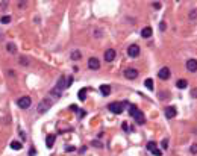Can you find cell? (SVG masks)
<instances>
[{
    "mask_svg": "<svg viewBox=\"0 0 197 156\" xmlns=\"http://www.w3.org/2000/svg\"><path fill=\"white\" fill-rule=\"evenodd\" d=\"M129 114L133 117V120L137 121V124H144L146 123V117H144V114L135 106V105H132L130 106V109H129Z\"/></svg>",
    "mask_w": 197,
    "mask_h": 156,
    "instance_id": "1",
    "label": "cell"
},
{
    "mask_svg": "<svg viewBox=\"0 0 197 156\" xmlns=\"http://www.w3.org/2000/svg\"><path fill=\"white\" fill-rule=\"evenodd\" d=\"M53 105V100L52 99H49V97H46V99H43L41 102H40V105H38V112L40 114H44L46 111H49V108Z\"/></svg>",
    "mask_w": 197,
    "mask_h": 156,
    "instance_id": "2",
    "label": "cell"
},
{
    "mask_svg": "<svg viewBox=\"0 0 197 156\" xmlns=\"http://www.w3.org/2000/svg\"><path fill=\"white\" fill-rule=\"evenodd\" d=\"M17 105H18V108H21V109H28L32 105V99L29 96H23L17 100Z\"/></svg>",
    "mask_w": 197,
    "mask_h": 156,
    "instance_id": "3",
    "label": "cell"
},
{
    "mask_svg": "<svg viewBox=\"0 0 197 156\" xmlns=\"http://www.w3.org/2000/svg\"><path fill=\"white\" fill-rule=\"evenodd\" d=\"M108 109L112 112V114H121L123 112V103L120 102H112L108 105Z\"/></svg>",
    "mask_w": 197,
    "mask_h": 156,
    "instance_id": "4",
    "label": "cell"
},
{
    "mask_svg": "<svg viewBox=\"0 0 197 156\" xmlns=\"http://www.w3.org/2000/svg\"><path fill=\"white\" fill-rule=\"evenodd\" d=\"M170 76H171V71H170L168 67H162L158 71V77H159V79H162V80H168Z\"/></svg>",
    "mask_w": 197,
    "mask_h": 156,
    "instance_id": "5",
    "label": "cell"
},
{
    "mask_svg": "<svg viewBox=\"0 0 197 156\" xmlns=\"http://www.w3.org/2000/svg\"><path fill=\"white\" fill-rule=\"evenodd\" d=\"M124 77L129 80H133L138 77V70H135V68H128V70H124Z\"/></svg>",
    "mask_w": 197,
    "mask_h": 156,
    "instance_id": "6",
    "label": "cell"
},
{
    "mask_svg": "<svg viewBox=\"0 0 197 156\" xmlns=\"http://www.w3.org/2000/svg\"><path fill=\"white\" fill-rule=\"evenodd\" d=\"M88 68L89 70H98V68H100V61L97 58H89L88 59Z\"/></svg>",
    "mask_w": 197,
    "mask_h": 156,
    "instance_id": "7",
    "label": "cell"
},
{
    "mask_svg": "<svg viewBox=\"0 0 197 156\" xmlns=\"http://www.w3.org/2000/svg\"><path fill=\"white\" fill-rule=\"evenodd\" d=\"M128 55H129L130 58H137V56L140 55V47H138L137 44L129 46V47H128Z\"/></svg>",
    "mask_w": 197,
    "mask_h": 156,
    "instance_id": "8",
    "label": "cell"
},
{
    "mask_svg": "<svg viewBox=\"0 0 197 156\" xmlns=\"http://www.w3.org/2000/svg\"><path fill=\"white\" fill-rule=\"evenodd\" d=\"M186 70L191 71V73L197 71V59H188L186 61Z\"/></svg>",
    "mask_w": 197,
    "mask_h": 156,
    "instance_id": "9",
    "label": "cell"
},
{
    "mask_svg": "<svg viewBox=\"0 0 197 156\" xmlns=\"http://www.w3.org/2000/svg\"><path fill=\"white\" fill-rule=\"evenodd\" d=\"M115 55H117V53H115L114 49H108L105 52V61H106V62H112V61L115 59Z\"/></svg>",
    "mask_w": 197,
    "mask_h": 156,
    "instance_id": "10",
    "label": "cell"
},
{
    "mask_svg": "<svg viewBox=\"0 0 197 156\" xmlns=\"http://www.w3.org/2000/svg\"><path fill=\"white\" fill-rule=\"evenodd\" d=\"M176 114H177L176 106H168V108L165 109V117H167V118H174Z\"/></svg>",
    "mask_w": 197,
    "mask_h": 156,
    "instance_id": "11",
    "label": "cell"
},
{
    "mask_svg": "<svg viewBox=\"0 0 197 156\" xmlns=\"http://www.w3.org/2000/svg\"><path fill=\"white\" fill-rule=\"evenodd\" d=\"M55 140H56V136L53 135V133H50V135L46 136V145H47V149H52V147L55 145Z\"/></svg>",
    "mask_w": 197,
    "mask_h": 156,
    "instance_id": "12",
    "label": "cell"
},
{
    "mask_svg": "<svg viewBox=\"0 0 197 156\" xmlns=\"http://www.w3.org/2000/svg\"><path fill=\"white\" fill-rule=\"evenodd\" d=\"M152 35H153V29H152L150 26H147V28H144L141 30V37L142 38H150Z\"/></svg>",
    "mask_w": 197,
    "mask_h": 156,
    "instance_id": "13",
    "label": "cell"
},
{
    "mask_svg": "<svg viewBox=\"0 0 197 156\" xmlns=\"http://www.w3.org/2000/svg\"><path fill=\"white\" fill-rule=\"evenodd\" d=\"M64 88H67V86H65V76H61L59 80H58V85H56V90L62 91Z\"/></svg>",
    "mask_w": 197,
    "mask_h": 156,
    "instance_id": "14",
    "label": "cell"
},
{
    "mask_svg": "<svg viewBox=\"0 0 197 156\" xmlns=\"http://www.w3.org/2000/svg\"><path fill=\"white\" fill-rule=\"evenodd\" d=\"M100 92H102V96H109V94H111V86L109 85H102L100 86Z\"/></svg>",
    "mask_w": 197,
    "mask_h": 156,
    "instance_id": "15",
    "label": "cell"
},
{
    "mask_svg": "<svg viewBox=\"0 0 197 156\" xmlns=\"http://www.w3.org/2000/svg\"><path fill=\"white\" fill-rule=\"evenodd\" d=\"M176 86H177L179 90H185L186 86H188V82H186L185 79H179V80L176 82Z\"/></svg>",
    "mask_w": 197,
    "mask_h": 156,
    "instance_id": "16",
    "label": "cell"
},
{
    "mask_svg": "<svg viewBox=\"0 0 197 156\" xmlns=\"http://www.w3.org/2000/svg\"><path fill=\"white\" fill-rule=\"evenodd\" d=\"M11 149H12V150H21L23 145H21L20 141H12V143H11Z\"/></svg>",
    "mask_w": 197,
    "mask_h": 156,
    "instance_id": "17",
    "label": "cell"
},
{
    "mask_svg": "<svg viewBox=\"0 0 197 156\" xmlns=\"http://www.w3.org/2000/svg\"><path fill=\"white\" fill-rule=\"evenodd\" d=\"M6 50L9 52V53H15L17 47H15V44H12V42H8V44H6Z\"/></svg>",
    "mask_w": 197,
    "mask_h": 156,
    "instance_id": "18",
    "label": "cell"
},
{
    "mask_svg": "<svg viewBox=\"0 0 197 156\" xmlns=\"http://www.w3.org/2000/svg\"><path fill=\"white\" fill-rule=\"evenodd\" d=\"M144 85H146V88H147V90L153 91V80H152V79H146Z\"/></svg>",
    "mask_w": 197,
    "mask_h": 156,
    "instance_id": "19",
    "label": "cell"
},
{
    "mask_svg": "<svg viewBox=\"0 0 197 156\" xmlns=\"http://www.w3.org/2000/svg\"><path fill=\"white\" fill-rule=\"evenodd\" d=\"M86 99V88H82V90H80L79 91V100H85Z\"/></svg>",
    "mask_w": 197,
    "mask_h": 156,
    "instance_id": "20",
    "label": "cell"
},
{
    "mask_svg": "<svg viewBox=\"0 0 197 156\" xmlns=\"http://www.w3.org/2000/svg\"><path fill=\"white\" fill-rule=\"evenodd\" d=\"M71 59H73V61H79V59H80V52H79V50L71 52Z\"/></svg>",
    "mask_w": 197,
    "mask_h": 156,
    "instance_id": "21",
    "label": "cell"
},
{
    "mask_svg": "<svg viewBox=\"0 0 197 156\" xmlns=\"http://www.w3.org/2000/svg\"><path fill=\"white\" fill-rule=\"evenodd\" d=\"M147 149H149L150 152H153V150H156V149H158V145H156V143H155V141H150V143L147 144Z\"/></svg>",
    "mask_w": 197,
    "mask_h": 156,
    "instance_id": "22",
    "label": "cell"
},
{
    "mask_svg": "<svg viewBox=\"0 0 197 156\" xmlns=\"http://www.w3.org/2000/svg\"><path fill=\"white\" fill-rule=\"evenodd\" d=\"M0 21H2V24H8V23H11V17L9 15H3L2 18H0Z\"/></svg>",
    "mask_w": 197,
    "mask_h": 156,
    "instance_id": "23",
    "label": "cell"
},
{
    "mask_svg": "<svg viewBox=\"0 0 197 156\" xmlns=\"http://www.w3.org/2000/svg\"><path fill=\"white\" fill-rule=\"evenodd\" d=\"M190 152H191L193 155H197V144H193V145L190 147Z\"/></svg>",
    "mask_w": 197,
    "mask_h": 156,
    "instance_id": "24",
    "label": "cell"
},
{
    "mask_svg": "<svg viewBox=\"0 0 197 156\" xmlns=\"http://www.w3.org/2000/svg\"><path fill=\"white\" fill-rule=\"evenodd\" d=\"M161 147L165 150V149H168V140H162V143H161Z\"/></svg>",
    "mask_w": 197,
    "mask_h": 156,
    "instance_id": "25",
    "label": "cell"
},
{
    "mask_svg": "<svg viewBox=\"0 0 197 156\" xmlns=\"http://www.w3.org/2000/svg\"><path fill=\"white\" fill-rule=\"evenodd\" d=\"M71 83H73V76H70L68 79H67V83H65V86L68 88V86H71Z\"/></svg>",
    "mask_w": 197,
    "mask_h": 156,
    "instance_id": "26",
    "label": "cell"
},
{
    "mask_svg": "<svg viewBox=\"0 0 197 156\" xmlns=\"http://www.w3.org/2000/svg\"><path fill=\"white\" fill-rule=\"evenodd\" d=\"M190 18H191V20H193V18H197V12H196V9L190 12Z\"/></svg>",
    "mask_w": 197,
    "mask_h": 156,
    "instance_id": "27",
    "label": "cell"
},
{
    "mask_svg": "<svg viewBox=\"0 0 197 156\" xmlns=\"http://www.w3.org/2000/svg\"><path fill=\"white\" fill-rule=\"evenodd\" d=\"M152 153H153L155 156H162V152H161L159 149H156V150H153V152H152Z\"/></svg>",
    "mask_w": 197,
    "mask_h": 156,
    "instance_id": "28",
    "label": "cell"
},
{
    "mask_svg": "<svg viewBox=\"0 0 197 156\" xmlns=\"http://www.w3.org/2000/svg\"><path fill=\"white\" fill-rule=\"evenodd\" d=\"M152 5H153V8H155V9H159V8H161V3H159V2H153Z\"/></svg>",
    "mask_w": 197,
    "mask_h": 156,
    "instance_id": "29",
    "label": "cell"
},
{
    "mask_svg": "<svg viewBox=\"0 0 197 156\" xmlns=\"http://www.w3.org/2000/svg\"><path fill=\"white\" fill-rule=\"evenodd\" d=\"M29 156H37V150H35V149H30V150H29Z\"/></svg>",
    "mask_w": 197,
    "mask_h": 156,
    "instance_id": "30",
    "label": "cell"
},
{
    "mask_svg": "<svg viewBox=\"0 0 197 156\" xmlns=\"http://www.w3.org/2000/svg\"><path fill=\"white\" fill-rule=\"evenodd\" d=\"M93 145L94 147H102V143L100 141H93Z\"/></svg>",
    "mask_w": 197,
    "mask_h": 156,
    "instance_id": "31",
    "label": "cell"
},
{
    "mask_svg": "<svg viewBox=\"0 0 197 156\" xmlns=\"http://www.w3.org/2000/svg\"><path fill=\"white\" fill-rule=\"evenodd\" d=\"M159 29H161V30H165V23H164V21H161V24H159Z\"/></svg>",
    "mask_w": 197,
    "mask_h": 156,
    "instance_id": "32",
    "label": "cell"
},
{
    "mask_svg": "<svg viewBox=\"0 0 197 156\" xmlns=\"http://www.w3.org/2000/svg\"><path fill=\"white\" fill-rule=\"evenodd\" d=\"M77 112H79V117H85V114H86V112H85V111H82V109L77 111Z\"/></svg>",
    "mask_w": 197,
    "mask_h": 156,
    "instance_id": "33",
    "label": "cell"
},
{
    "mask_svg": "<svg viewBox=\"0 0 197 156\" xmlns=\"http://www.w3.org/2000/svg\"><path fill=\"white\" fill-rule=\"evenodd\" d=\"M70 108H71V111H74V112H77V111H79V108H77L76 105H71Z\"/></svg>",
    "mask_w": 197,
    "mask_h": 156,
    "instance_id": "34",
    "label": "cell"
},
{
    "mask_svg": "<svg viewBox=\"0 0 197 156\" xmlns=\"http://www.w3.org/2000/svg\"><path fill=\"white\" fill-rule=\"evenodd\" d=\"M191 96H193V97H197V88H194V90L191 91Z\"/></svg>",
    "mask_w": 197,
    "mask_h": 156,
    "instance_id": "35",
    "label": "cell"
},
{
    "mask_svg": "<svg viewBox=\"0 0 197 156\" xmlns=\"http://www.w3.org/2000/svg\"><path fill=\"white\" fill-rule=\"evenodd\" d=\"M65 150H67V152H74L76 149H74V147H73V145H71V147H67V149H65Z\"/></svg>",
    "mask_w": 197,
    "mask_h": 156,
    "instance_id": "36",
    "label": "cell"
},
{
    "mask_svg": "<svg viewBox=\"0 0 197 156\" xmlns=\"http://www.w3.org/2000/svg\"><path fill=\"white\" fill-rule=\"evenodd\" d=\"M123 131H126V132L129 131V127H128V124H126V123H123Z\"/></svg>",
    "mask_w": 197,
    "mask_h": 156,
    "instance_id": "37",
    "label": "cell"
}]
</instances>
